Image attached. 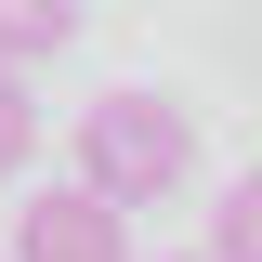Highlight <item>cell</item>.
I'll use <instances>...</instances> for the list:
<instances>
[{"instance_id": "6da1fadb", "label": "cell", "mask_w": 262, "mask_h": 262, "mask_svg": "<svg viewBox=\"0 0 262 262\" xmlns=\"http://www.w3.org/2000/svg\"><path fill=\"white\" fill-rule=\"evenodd\" d=\"M79 184L118 196V210H158V196L196 184V118L170 92H105L79 105Z\"/></svg>"}, {"instance_id": "7a4b0ae2", "label": "cell", "mask_w": 262, "mask_h": 262, "mask_svg": "<svg viewBox=\"0 0 262 262\" xmlns=\"http://www.w3.org/2000/svg\"><path fill=\"white\" fill-rule=\"evenodd\" d=\"M13 262H131V223H118V196L53 184V196L13 210Z\"/></svg>"}, {"instance_id": "3957f363", "label": "cell", "mask_w": 262, "mask_h": 262, "mask_svg": "<svg viewBox=\"0 0 262 262\" xmlns=\"http://www.w3.org/2000/svg\"><path fill=\"white\" fill-rule=\"evenodd\" d=\"M79 39V0H0V66H53Z\"/></svg>"}, {"instance_id": "277c9868", "label": "cell", "mask_w": 262, "mask_h": 262, "mask_svg": "<svg viewBox=\"0 0 262 262\" xmlns=\"http://www.w3.org/2000/svg\"><path fill=\"white\" fill-rule=\"evenodd\" d=\"M210 262H262V170L223 184V210H210Z\"/></svg>"}, {"instance_id": "5b68a950", "label": "cell", "mask_w": 262, "mask_h": 262, "mask_svg": "<svg viewBox=\"0 0 262 262\" xmlns=\"http://www.w3.org/2000/svg\"><path fill=\"white\" fill-rule=\"evenodd\" d=\"M27 144H39V105H27V66H0V184L27 170Z\"/></svg>"}, {"instance_id": "8992f818", "label": "cell", "mask_w": 262, "mask_h": 262, "mask_svg": "<svg viewBox=\"0 0 262 262\" xmlns=\"http://www.w3.org/2000/svg\"><path fill=\"white\" fill-rule=\"evenodd\" d=\"M196 262H210V249H196Z\"/></svg>"}]
</instances>
